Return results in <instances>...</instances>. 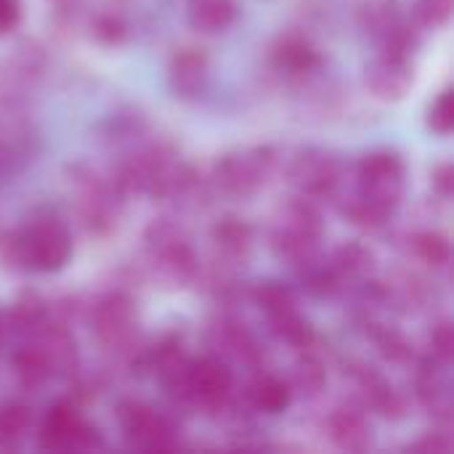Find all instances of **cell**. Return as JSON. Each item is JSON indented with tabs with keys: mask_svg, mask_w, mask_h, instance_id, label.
<instances>
[{
	"mask_svg": "<svg viewBox=\"0 0 454 454\" xmlns=\"http://www.w3.org/2000/svg\"><path fill=\"white\" fill-rule=\"evenodd\" d=\"M144 253H146V266L160 285L170 290L197 285L202 261L192 242L189 229L178 218L170 215L154 218L144 229Z\"/></svg>",
	"mask_w": 454,
	"mask_h": 454,
	"instance_id": "obj_1",
	"label": "cell"
},
{
	"mask_svg": "<svg viewBox=\"0 0 454 454\" xmlns=\"http://www.w3.org/2000/svg\"><path fill=\"white\" fill-rule=\"evenodd\" d=\"M322 239L325 218L317 200L293 194L277 207L269 229V247L277 261L287 263L290 269H298L322 255Z\"/></svg>",
	"mask_w": 454,
	"mask_h": 454,
	"instance_id": "obj_2",
	"label": "cell"
},
{
	"mask_svg": "<svg viewBox=\"0 0 454 454\" xmlns=\"http://www.w3.org/2000/svg\"><path fill=\"white\" fill-rule=\"evenodd\" d=\"M277 168H279V157L271 146H250V149H234L221 154L213 162L207 178L215 197L250 200L261 189H266Z\"/></svg>",
	"mask_w": 454,
	"mask_h": 454,
	"instance_id": "obj_3",
	"label": "cell"
},
{
	"mask_svg": "<svg viewBox=\"0 0 454 454\" xmlns=\"http://www.w3.org/2000/svg\"><path fill=\"white\" fill-rule=\"evenodd\" d=\"M88 325L96 338V343L109 354L112 359L130 362L138 351V309L136 301L122 293H106L88 306Z\"/></svg>",
	"mask_w": 454,
	"mask_h": 454,
	"instance_id": "obj_4",
	"label": "cell"
},
{
	"mask_svg": "<svg viewBox=\"0 0 454 454\" xmlns=\"http://www.w3.org/2000/svg\"><path fill=\"white\" fill-rule=\"evenodd\" d=\"M16 237H19L24 271L56 274L72 261L74 253L72 231L51 210L35 213L24 226L16 229Z\"/></svg>",
	"mask_w": 454,
	"mask_h": 454,
	"instance_id": "obj_5",
	"label": "cell"
},
{
	"mask_svg": "<svg viewBox=\"0 0 454 454\" xmlns=\"http://www.w3.org/2000/svg\"><path fill=\"white\" fill-rule=\"evenodd\" d=\"M69 186L74 189L77 215L90 234H109L117 229L125 197L114 189L109 176L77 162L69 165Z\"/></svg>",
	"mask_w": 454,
	"mask_h": 454,
	"instance_id": "obj_6",
	"label": "cell"
},
{
	"mask_svg": "<svg viewBox=\"0 0 454 454\" xmlns=\"http://www.w3.org/2000/svg\"><path fill=\"white\" fill-rule=\"evenodd\" d=\"M117 426L136 450L168 452L181 444L176 420L141 399H122L117 404Z\"/></svg>",
	"mask_w": 454,
	"mask_h": 454,
	"instance_id": "obj_7",
	"label": "cell"
},
{
	"mask_svg": "<svg viewBox=\"0 0 454 454\" xmlns=\"http://www.w3.org/2000/svg\"><path fill=\"white\" fill-rule=\"evenodd\" d=\"M407 165L394 149H372L356 162V192L396 213L404 197Z\"/></svg>",
	"mask_w": 454,
	"mask_h": 454,
	"instance_id": "obj_8",
	"label": "cell"
},
{
	"mask_svg": "<svg viewBox=\"0 0 454 454\" xmlns=\"http://www.w3.org/2000/svg\"><path fill=\"white\" fill-rule=\"evenodd\" d=\"M287 184L295 194L309 200H335L343 184V162L322 146H306L293 154L287 165Z\"/></svg>",
	"mask_w": 454,
	"mask_h": 454,
	"instance_id": "obj_9",
	"label": "cell"
},
{
	"mask_svg": "<svg viewBox=\"0 0 454 454\" xmlns=\"http://www.w3.org/2000/svg\"><path fill=\"white\" fill-rule=\"evenodd\" d=\"M205 346H207V354L229 364L231 362L242 364L247 370H261L263 356H266V348L258 340V335L234 311H221L215 319L207 322Z\"/></svg>",
	"mask_w": 454,
	"mask_h": 454,
	"instance_id": "obj_10",
	"label": "cell"
},
{
	"mask_svg": "<svg viewBox=\"0 0 454 454\" xmlns=\"http://www.w3.org/2000/svg\"><path fill=\"white\" fill-rule=\"evenodd\" d=\"M186 396L192 410L221 415L234 396V372L229 362L213 354L192 359L186 370Z\"/></svg>",
	"mask_w": 454,
	"mask_h": 454,
	"instance_id": "obj_11",
	"label": "cell"
},
{
	"mask_svg": "<svg viewBox=\"0 0 454 454\" xmlns=\"http://www.w3.org/2000/svg\"><path fill=\"white\" fill-rule=\"evenodd\" d=\"M37 442L45 452H90L101 447L98 431L85 423L72 402H56L45 412Z\"/></svg>",
	"mask_w": 454,
	"mask_h": 454,
	"instance_id": "obj_12",
	"label": "cell"
},
{
	"mask_svg": "<svg viewBox=\"0 0 454 454\" xmlns=\"http://www.w3.org/2000/svg\"><path fill=\"white\" fill-rule=\"evenodd\" d=\"M346 378L356 391L362 410H375L386 420H404L410 415V396L399 391L380 370L367 362H348Z\"/></svg>",
	"mask_w": 454,
	"mask_h": 454,
	"instance_id": "obj_13",
	"label": "cell"
},
{
	"mask_svg": "<svg viewBox=\"0 0 454 454\" xmlns=\"http://www.w3.org/2000/svg\"><path fill=\"white\" fill-rule=\"evenodd\" d=\"M415 85V56L380 51L364 67V88L372 98L383 104L404 101Z\"/></svg>",
	"mask_w": 454,
	"mask_h": 454,
	"instance_id": "obj_14",
	"label": "cell"
},
{
	"mask_svg": "<svg viewBox=\"0 0 454 454\" xmlns=\"http://www.w3.org/2000/svg\"><path fill=\"white\" fill-rule=\"evenodd\" d=\"M271 64L287 80L303 82V80H311L322 69L325 59H322V51L314 45L311 37L298 35V32H287V35H282L274 43V48H271Z\"/></svg>",
	"mask_w": 454,
	"mask_h": 454,
	"instance_id": "obj_15",
	"label": "cell"
},
{
	"mask_svg": "<svg viewBox=\"0 0 454 454\" xmlns=\"http://www.w3.org/2000/svg\"><path fill=\"white\" fill-rule=\"evenodd\" d=\"M386 303L399 314H420L428 311L439 301L436 282L420 271H399L388 282H383Z\"/></svg>",
	"mask_w": 454,
	"mask_h": 454,
	"instance_id": "obj_16",
	"label": "cell"
},
{
	"mask_svg": "<svg viewBox=\"0 0 454 454\" xmlns=\"http://www.w3.org/2000/svg\"><path fill=\"white\" fill-rule=\"evenodd\" d=\"M210 245H213V261L242 269L253 253L255 229L250 221L239 215H223L210 226Z\"/></svg>",
	"mask_w": 454,
	"mask_h": 454,
	"instance_id": "obj_17",
	"label": "cell"
},
{
	"mask_svg": "<svg viewBox=\"0 0 454 454\" xmlns=\"http://www.w3.org/2000/svg\"><path fill=\"white\" fill-rule=\"evenodd\" d=\"M210 74V59L202 48H181L170 56L168 64V85L176 98L192 101L197 98Z\"/></svg>",
	"mask_w": 454,
	"mask_h": 454,
	"instance_id": "obj_18",
	"label": "cell"
},
{
	"mask_svg": "<svg viewBox=\"0 0 454 454\" xmlns=\"http://www.w3.org/2000/svg\"><path fill=\"white\" fill-rule=\"evenodd\" d=\"M327 439L343 452H364L372 442V426L359 404L335 407L325 420Z\"/></svg>",
	"mask_w": 454,
	"mask_h": 454,
	"instance_id": "obj_19",
	"label": "cell"
},
{
	"mask_svg": "<svg viewBox=\"0 0 454 454\" xmlns=\"http://www.w3.org/2000/svg\"><path fill=\"white\" fill-rule=\"evenodd\" d=\"M330 266L335 269V274L343 285V293H348L351 287H359L372 279V274L378 269V258H375L372 247L364 242H343L330 255Z\"/></svg>",
	"mask_w": 454,
	"mask_h": 454,
	"instance_id": "obj_20",
	"label": "cell"
},
{
	"mask_svg": "<svg viewBox=\"0 0 454 454\" xmlns=\"http://www.w3.org/2000/svg\"><path fill=\"white\" fill-rule=\"evenodd\" d=\"M245 404L253 410V412H261V415H282L290 410L293 404V391H290V383L287 378L282 375H274V372H258L247 388H245Z\"/></svg>",
	"mask_w": 454,
	"mask_h": 454,
	"instance_id": "obj_21",
	"label": "cell"
},
{
	"mask_svg": "<svg viewBox=\"0 0 454 454\" xmlns=\"http://www.w3.org/2000/svg\"><path fill=\"white\" fill-rule=\"evenodd\" d=\"M146 138H149V120L144 112H138L133 106L117 109L114 114H109L101 122V141L120 152L128 146H136Z\"/></svg>",
	"mask_w": 454,
	"mask_h": 454,
	"instance_id": "obj_22",
	"label": "cell"
},
{
	"mask_svg": "<svg viewBox=\"0 0 454 454\" xmlns=\"http://www.w3.org/2000/svg\"><path fill=\"white\" fill-rule=\"evenodd\" d=\"M239 16L237 0H189L186 21L200 35H221Z\"/></svg>",
	"mask_w": 454,
	"mask_h": 454,
	"instance_id": "obj_23",
	"label": "cell"
},
{
	"mask_svg": "<svg viewBox=\"0 0 454 454\" xmlns=\"http://www.w3.org/2000/svg\"><path fill=\"white\" fill-rule=\"evenodd\" d=\"M48 319H51V303L40 293H35V290H24L13 301L11 311L5 314V330H11L19 338H29Z\"/></svg>",
	"mask_w": 454,
	"mask_h": 454,
	"instance_id": "obj_24",
	"label": "cell"
},
{
	"mask_svg": "<svg viewBox=\"0 0 454 454\" xmlns=\"http://www.w3.org/2000/svg\"><path fill=\"white\" fill-rule=\"evenodd\" d=\"M11 367H13V375L16 380L24 386V388H40L43 383H48L53 378V367L43 351V346L29 335L21 340V346L13 351L11 356Z\"/></svg>",
	"mask_w": 454,
	"mask_h": 454,
	"instance_id": "obj_25",
	"label": "cell"
},
{
	"mask_svg": "<svg viewBox=\"0 0 454 454\" xmlns=\"http://www.w3.org/2000/svg\"><path fill=\"white\" fill-rule=\"evenodd\" d=\"M410 19L404 16L399 0H367L359 11V27L375 40L383 43L391 32H396Z\"/></svg>",
	"mask_w": 454,
	"mask_h": 454,
	"instance_id": "obj_26",
	"label": "cell"
},
{
	"mask_svg": "<svg viewBox=\"0 0 454 454\" xmlns=\"http://www.w3.org/2000/svg\"><path fill=\"white\" fill-rule=\"evenodd\" d=\"M301 354L303 356L293 364L290 378H287L290 391H293V396H301V399H317L327 388V364L311 348L301 351Z\"/></svg>",
	"mask_w": 454,
	"mask_h": 454,
	"instance_id": "obj_27",
	"label": "cell"
},
{
	"mask_svg": "<svg viewBox=\"0 0 454 454\" xmlns=\"http://www.w3.org/2000/svg\"><path fill=\"white\" fill-rule=\"evenodd\" d=\"M340 213L348 223H354L356 229H364V231H383L391 218H394V210L372 202L370 197H364L362 192H354L348 197L340 200Z\"/></svg>",
	"mask_w": 454,
	"mask_h": 454,
	"instance_id": "obj_28",
	"label": "cell"
},
{
	"mask_svg": "<svg viewBox=\"0 0 454 454\" xmlns=\"http://www.w3.org/2000/svg\"><path fill=\"white\" fill-rule=\"evenodd\" d=\"M266 319H269V333H271L279 343H285V346H290V348H295V351H309V348H314L317 333H314L311 322L301 317L298 309L282 311V314H274V317H266Z\"/></svg>",
	"mask_w": 454,
	"mask_h": 454,
	"instance_id": "obj_29",
	"label": "cell"
},
{
	"mask_svg": "<svg viewBox=\"0 0 454 454\" xmlns=\"http://www.w3.org/2000/svg\"><path fill=\"white\" fill-rule=\"evenodd\" d=\"M295 277L303 287V293H309L311 298L327 301L343 293V285L335 274V269L330 266V261H325L322 255H317L314 261L303 263L295 269Z\"/></svg>",
	"mask_w": 454,
	"mask_h": 454,
	"instance_id": "obj_30",
	"label": "cell"
},
{
	"mask_svg": "<svg viewBox=\"0 0 454 454\" xmlns=\"http://www.w3.org/2000/svg\"><path fill=\"white\" fill-rule=\"evenodd\" d=\"M410 253L423 266L439 271V269H447L452 261V242L439 229H420L410 237Z\"/></svg>",
	"mask_w": 454,
	"mask_h": 454,
	"instance_id": "obj_31",
	"label": "cell"
},
{
	"mask_svg": "<svg viewBox=\"0 0 454 454\" xmlns=\"http://www.w3.org/2000/svg\"><path fill=\"white\" fill-rule=\"evenodd\" d=\"M367 338L375 343V351H378L388 364H412L415 356H418L412 340H410L402 330H396L394 325L378 322V325L367 333Z\"/></svg>",
	"mask_w": 454,
	"mask_h": 454,
	"instance_id": "obj_32",
	"label": "cell"
},
{
	"mask_svg": "<svg viewBox=\"0 0 454 454\" xmlns=\"http://www.w3.org/2000/svg\"><path fill=\"white\" fill-rule=\"evenodd\" d=\"M247 298H250L266 317H274V314L298 309V295H295V290H293L287 282H282V279H261V282H255V285L247 290Z\"/></svg>",
	"mask_w": 454,
	"mask_h": 454,
	"instance_id": "obj_33",
	"label": "cell"
},
{
	"mask_svg": "<svg viewBox=\"0 0 454 454\" xmlns=\"http://www.w3.org/2000/svg\"><path fill=\"white\" fill-rule=\"evenodd\" d=\"M32 431V410L24 402L0 404V447H19Z\"/></svg>",
	"mask_w": 454,
	"mask_h": 454,
	"instance_id": "obj_34",
	"label": "cell"
},
{
	"mask_svg": "<svg viewBox=\"0 0 454 454\" xmlns=\"http://www.w3.org/2000/svg\"><path fill=\"white\" fill-rule=\"evenodd\" d=\"M90 35L101 45H120L128 37V21L117 11H98L90 19Z\"/></svg>",
	"mask_w": 454,
	"mask_h": 454,
	"instance_id": "obj_35",
	"label": "cell"
},
{
	"mask_svg": "<svg viewBox=\"0 0 454 454\" xmlns=\"http://www.w3.org/2000/svg\"><path fill=\"white\" fill-rule=\"evenodd\" d=\"M454 11V0H415L412 21L420 29H442L450 24Z\"/></svg>",
	"mask_w": 454,
	"mask_h": 454,
	"instance_id": "obj_36",
	"label": "cell"
},
{
	"mask_svg": "<svg viewBox=\"0 0 454 454\" xmlns=\"http://www.w3.org/2000/svg\"><path fill=\"white\" fill-rule=\"evenodd\" d=\"M431 359L436 362H444V364H452L454 359V327L450 319H439L431 325L428 330V338H426V351Z\"/></svg>",
	"mask_w": 454,
	"mask_h": 454,
	"instance_id": "obj_37",
	"label": "cell"
},
{
	"mask_svg": "<svg viewBox=\"0 0 454 454\" xmlns=\"http://www.w3.org/2000/svg\"><path fill=\"white\" fill-rule=\"evenodd\" d=\"M428 128L436 136H450L454 130V90L444 88L428 106Z\"/></svg>",
	"mask_w": 454,
	"mask_h": 454,
	"instance_id": "obj_38",
	"label": "cell"
},
{
	"mask_svg": "<svg viewBox=\"0 0 454 454\" xmlns=\"http://www.w3.org/2000/svg\"><path fill=\"white\" fill-rule=\"evenodd\" d=\"M452 450V436L450 431H442V428H434L428 434H423L418 442H412L407 447V452H418V454H447Z\"/></svg>",
	"mask_w": 454,
	"mask_h": 454,
	"instance_id": "obj_39",
	"label": "cell"
},
{
	"mask_svg": "<svg viewBox=\"0 0 454 454\" xmlns=\"http://www.w3.org/2000/svg\"><path fill=\"white\" fill-rule=\"evenodd\" d=\"M431 189L439 200H452L454 194V168L452 162H439L431 170Z\"/></svg>",
	"mask_w": 454,
	"mask_h": 454,
	"instance_id": "obj_40",
	"label": "cell"
},
{
	"mask_svg": "<svg viewBox=\"0 0 454 454\" xmlns=\"http://www.w3.org/2000/svg\"><path fill=\"white\" fill-rule=\"evenodd\" d=\"M21 21V0H0V37L16 29Z\"/></svg>",
	"mask_w": 454,
	"mask_h": 454,
	"instance_id": "obj_41",
	"label": "cell"
},
{
	"mask_svg": "<svg viewBox=\"0 0 454 454\" xmlns=\"http://www.w3.org/2000/svg\"><path fill=\"white\" fill-rule=\"evenodd\" d=\"M3 133H5V112L0 109V141H3Z\"/></svg>",
	"mask_w": 454,
	"mask_h": 454,
	"instance_id": "obj_42",
	"label": "cell"
},
{
	"mask_svg": "<svg viewBox=\"0 0 454 454\" xmlns=\"http://www.w3.org/2000/svg\"><path fill=\"white\" fill-rule=\"evenodd\" d=\"M3 338H5V317L0 314V346H3Z\"/></svg>",
	"mask_w": 454,
	"mask_h": 454,
	"instance_id": "obj_43",
	"label": "cell"
}]
</instances>
